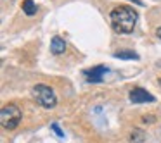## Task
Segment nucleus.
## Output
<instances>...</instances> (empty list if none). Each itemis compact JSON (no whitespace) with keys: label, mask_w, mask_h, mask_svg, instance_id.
<instances>
[{"label":"nucleus","mask_w":161,"mask_h":143,"mask_svg":"<svg viewBox=\"0 0 161 143\" xmlns=\"http://www.w3.org/2000/svg\"><path fill=\"white\" fill-rule=\"evenodd\" d=\"M158 84H159V86H161V78H159V79H158Z\"/></svg>","instance_id":"13"},{"label":"nucleus","mask_w":161,"mask_h":143,"mask_svg":"<svg viewBox=\"0 0 161 143\" xmlns=\"http://www.w3.org/2000/svg\"><path fill=\"white\" fill-rule=\"evenodd\" d=\"M113 55L119 60H137L139 59V54L133 52V50H118V52H114Z\"/></svg>","instance_id":"7"},{"label":"nucleus","mask_w":161,"mask_h":143,"mask_svg":"<svg viewBox=\"0 0 161 143\" xmlns=\"http://www.w3.org/2000/svg\"><path fill=\"white\" fill-rule=\"evenodd\" d=\"M50 128H52V131L56 133L59 138H63V136H64V133L61 131V128H59V124H57V122H52V124H50Z\"/></svg>","instance_id":"10"},{"label":"nucleus","mask_w":161,"mask_h":143,"mask_svg":"<svg viewBox=\"0 0 161 143\" xmlns=\"http://www.w3.org/2000/svg\"><path fill=\"white\" fill-rule=\"evenodd\" d=\"M156 35H158V38H159V40H161V26H159V28H158V29H156Z\"/></svg>","instance_id":"12"},{"label":"nucleus","mask_w":161,"mask_h":143,"mask_svg":"<svg viewBox=\"0 0 161 143\" xmlns=\"http://www.w3.org/2000/svg\"><path fill=\"white\" fill-rule=\"evenodd\" d=\"M31 95L36 100V104L43 109H54L57 105L56 91H54L49 84H43V83L35 84V86L31 88Z\"/></svg>","instance_id":"2"},{"label":"nucleus","mask_w":161,"mask_h":143,"mask_svg":"<svg viewBox=\"0 0 161 143\" xmlns=\"http://www.w3.org/2000/svg\"><path fill=\"white\" fill-rule=\"evenodd\" d=\"M21 119H23V112H21V109L14 104L4 105L2 110H0V124H2L4 129H7V131L18 128Z\"/></svg>","instance_id":"3"},{"label":"nucleus","mask_w":161,"mask_h":143,"mask_svg":"<svg viewBox=\"0 0 161 143\" xmlns=\"http://www.w3.org/2000/svg\"><path fill=\"white\" fill-rule=\"evenodd\" d=\"M142 121H144V122H156V117H153L151 114H146V115L142 117Z\"/></svg>","instance_id":"11"},{"label":"nucleus","mask_w":161,"mask_h":143,"mask_svg":"<svg viewBox=\"0 0 161 143\" xmlns=\"http://www.w3.org/2000/svg\"><path fill=\"white\" fill-rule=\"evenodd\" d=\"M128 98L132 104H153L156 98H154V95H151L147 90H144L142 86H135L130 90L128 93Z\"/></svg>","instance_id":"4"},{"label":"nucleus","mask_w":161,"mask_h":143,"mask_svg":"<svg viewBox=\"0 0 161 143\" xmlns=\"http://www.w3.org/2000/svg\"><path fill=\"white\" fill-rule=\"evenodd\" d=\"M106 73H108V67L106 66H94V67H90V69H85L83 76L88 83H102Z\"/></svg>","instance_id":"5"},{"label":"nucleus","mask_w":161,"mask_h":143,"mask_svg":"<svg viewBox=\"0 0 161 143\" xmlns=\"http://www.w3.org/2000/svg\"><path fill=\"white\" fill-rule=\"evenodd\" d=\"M137 12L133 11L128 5H118L111 11L109 14V21H111V26L116 33L119 35H130L133 33L137 24Z\"/></svg>","instance_id":"1"},{"label":"nucleus","mask_w":161,"mask_h":143,"mask_svg":"<svg viewBox=\"0 0 161 143\" xmlns=\"http://www.w3.org/2000/svg\"><path fill=\"white\" fill-rule=\"evenodd\" d=\"M144 131L142 129H139V128H133V131H132V135H130V140H132L133 143H142L144 141Z\"/></svg>","instance_id":"9"},{"label":"nucleus","mask_w":161,"mask_h":143,"mask_svg":"<svg viewBox=\"0 0 161 143\" xmlns=\"http://www.w3.org/2000/svg\"><path fill=\"white\" fill-rule=\"evenodd\" d=\"M50 52H52L54 55L64 54L66 52V42H64L61 36H54V38L50 40Z\"/></svg>","instance_id":"6"},{"label":"nucleus","mask_w":161,"mask_h":143,"mask_svg":"<svg viewBox=\"0 0 161 143\" xmlns=\"http://www.w3.org/2000/svg\"><path fill=\"white\" fill-rule=\"evenodd\" d=\"M21 9H23V12H25L26 16H33V14H36V11H38V5H36L33 0H23Z\"/></svg>","instance_id":"8"}]
</instances>
